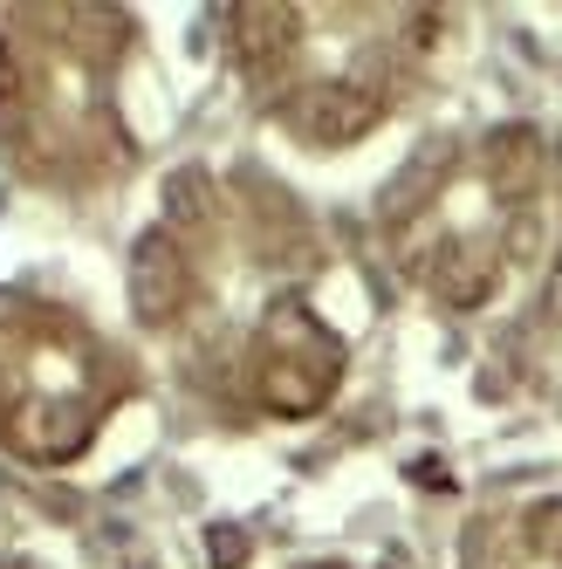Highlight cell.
<instances>
[{"label":"cell","mask_w":562,"mask_h":569,"mask_svg":"<svg viewBox=\"0 0 562 569\" xmlns=\"http://www.w3.org/2000/svg\"><path fill=\"white\" fill-rule=\"evenodd\" d=\"M233 62L281 131L302 144H357L405 97L439 14L412 8H233Z\"/></svg>","instance_id":"obj_1"},{"label":"cell","mask_w":562,"mask_h":569,"mask_svg":"<svg viewBox=\"0 0 562 569\" xmlns=\"http://www.w3.org/2000/svg\"><path fill=\"white\" fill-rule=\"evenodd\" d=\"M131 14L117 8H21L0 28V151L34 186H103L131 166L117 117V62Z\"/></svg>","instance_id":"obj_2"},{"label":"cell","mask_w":562,"mask_h":569,"mask_svg":"<svg viewBox=\"0 0 562 569\" xmlns=\"http://www.w3.org/2000/svg\"><path fill=\"white\" fill-rule=\"evenodd\" d=\"M542 138L494 131L473 151H453L391 199V254L432 302L488 309L514 261L542 248Z\"/></svg>","instance_id":"obj_3"},{"label":"cell","mask_w":562,"mask_h":569,"mask_svg":"<svg viewBox=\"0 0 562 569\" xmlns=\"http://www.w3.org/2000/svg\"><path fill=\"white\" fill-rule=\"evenodd\" d=\"M131 371L76 309L0 289V453L69 467L90 453Z\"/></svg>","instance_id":"obj_4"},{"label":"cell","mask_w":562,"mask_h":569,"mask_svg":"<svg viewBox=\"0 0 562 569\" xmlns=\"http://www.w3.org/2000/svg\"><path fill=\"white\" fill-rule=\"evenodd\" d=\"M309 569H343V562H309Z\"/></svg>","instance_id":"obj_5"}]
</instances>
